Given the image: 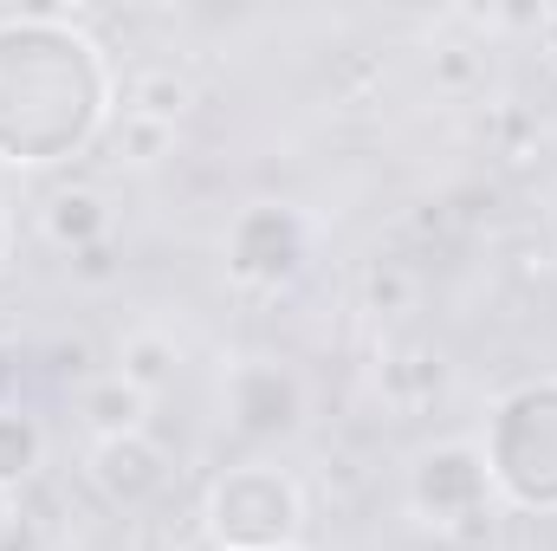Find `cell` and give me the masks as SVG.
<instances>
[{"label": "cell", "mask_w": 557, "mask_h": 551, "mask_svg": "<svg viewBox=\"0 0 557 551\" xmlns=\"http://www.w3.org/2000/svg\"><path fill=\"white\" fill-rule=\"evenodd\" d=\"M545 26H552V33H557V13H552V20H545Z\"/></svg>", "instance_id": "17"}, {"label": "cell", "mask_w": 557, "mask_h": 551, "mask_svg": "<svg viewBox=\"0 0 557 551\" xmlns=\"http://www.w3.org/2000/svg\"><path fill=\"white\" fill-rule=\"evenodd\" d=\"M13 532H20V506H13V487H0V551L13 546Z\"/></svg>", "instance_id": "15"}, {"label": "cell", "mask_w": 557, "mask_h": 551, "mask_svg": "<svg viewBox=\"0 0 557 551\" xmlns=\"http://www.w3.org/2000/svg\"><path fill=\"white\" fill-rule=\"evenodd\" d=\"M201 526L214 551H278L305 532V487L278 461H234L208 480Z\"/></svg>", "instance_id": "3"}, {"label": "cell", "mask_w": 557, "mask_h": 551, "mask_svg": "<svg viewBox=\"0 0 557 551\" xmlns=\"http://www.w3.org/2000/svg\"><path fill=\"white\" fill-rule=\"evenodd\" d=\"M78 415L91 421V434H98V441H104V434H143L149 396L111 370V377H91V383L78 390Z\"/></svg>", "instance_id": "9"}, {"label": "cell", "mask_w": 557, "mask_h": 551, "mask_svg": "<svg viewBox=\"0 0 557 551\" xmlns=\"http://www.w3.org/2000/svg\"><path fill=\"white\" fill-rule=\"evenodd\" d=\"M493 506H499V493H493V474H486V454H480L473 434L428 441L409 461V513L428 532H441V539H480L486 519H493Z\"/></svg>", "instance_id": "4"}, {"label": "cell", "mask_w": 557, "mask_h": 551, "mask_svg": "<svg viewBox=\"0 0 557 551\" xmlns=\"http://www.w3.org/2000/svg\"><path fill=\"white\" fill-rule=\"evenodd\" d=\"M104 46L59 7L0 13V169H52L111 131Z\"/></svg>", "instance_id": "1"}, {"label": "cell", "mask_w": 557, "mask_h": 551, "mask_svg": "<svg viewBox=\"0 0 557 551\" xmlns=\"http://www.w3.org/2000/svg\"><path fill=\"white\" fill-rule=\"evenodd\" d=\"M370 305H376V311H383V305H409V273L376 267V273H370Z\"/></svg>", "instance_id": "14"}, {"label": "cell", "mask_w": 557, "mask_h": 551, "mask_svg": "<svg viewBox=\"0 0 557 551\" xmlns=\"http://www.w3.org/2000/svg\"><path fill=\"white\" fill-rule=\"evenodd\" d=\"M175 364H182V351H175V338H162V331H131V338L117 344V377L137 383L143 396H156L162 383H175Z\"/></svg>", "instance_id": "12"}, {"label": "cell", "mask_w": 557, "mask_h": 551, "mask_svg": "<svg viewBox=\"0 0 557 551\" xmlns=\"http://www.w3.org/2000/svg\"><path fill=\"white\" fill-rule=\"evenodd\" d=\"M39 228H46L52 247L91 254V247H104V234H111V208H104L98 188H59V195L39 208Z\"/></svg>", "instance_id": "8"}, {"label": "cell", "mask_w": 557, "mask_h": 551, "mask_svg": "<svg viewBox=\"0 0 557 551\" xmlns=\"http://www.w3.org/2000/svg\"><path fill=\"white\" fill-rule=\"evenodd\" d=\"M221 403L240 441H292L311 415L305 377L278 357H234L221 377Z\"/></svg>", "instance_id": "6"}, {"label": "cell", "mask_w": 557, "mask_h": 551, "mask_svg": "<svg viewBox=\"0 0 557 551\" xmlns=\"http://www.w3.org/2000/svg\"><path fill=\"white\" fill-rule=\"evenodd\" d=\"M91 487L111 500V506H149L162 487H169V454H162V441H149V428L143 434H104V441H91Z\"/></svg>", "instance_id": "7"}, {"label": "cell", "mask_w": 557, "mask_h": 551, "mask_svg": "<svg viewBox=\"0 0 557 551\" xmlns=\"http://www.w3.org/2000/svg\"><path fill=\"white\" fill-rule=\"evenodd\" d=\"M46 467V421L20 403H0V487H26Z\"/></svg>", "instance_id": "11"}, {"label": "cell", "mask_w": 557, "mask_h": 551, "mask_svg": "<svg viewBox=\"0 0 557 551\" xmlns=\"http://www.w3.org/2000/svg\"><path fill=\"white\" fill-rule=\"evenodd\" d=\"M480 454H486L499 506L557 519V370L493 396Z\"/></svg>", "instance_id": "2"}, {"label": "cell", "mask_w": 557, "mask_h": 551, "mask_svg": "<svg viewBox=\"0 0 557 551\" xmlns=\"http://www.w3.org/2000/svg\"><path fill=\"white\" fill-rule=\"evenodd\" d=\"M169 143H175V124H156V118H137V111H124L117 118V156L124 162H162L169 156Z\"/></svg>", "instance_id": "13"}, {"label": "cell", "mask_w": 557, "mask_h": 551, "mask_svg": "<svg viewBox=\"0 0 557 551\" xmlns=\"http://www.w3.org/2000/svg\"><path fill=\"white\" fill-rule=\"evenodd\" d=\"M227 279L247 292H285L311 267V221L292 201H247L221 234Z\"/></svg>", "instance_id": "5"}, {"label": "cell", "mask_w": 557, "mask_h": 551, "mask_svg": "<svg viewBox=\"0 0 557 551\" xmlns=\"http://www.w3.org/2000/svg\"><path fill=\"white\" fill-rule=\"evenodd\" d=\"M7 254H13V221H7V208H0V267H7Z\"/></svg>", "instance_id": "16"}, {"label": "cell", "mask_w": 557, "mask_h": 551, "mask_svg": "<svg viewBox=\"0 0 557 551\" xmlns=\"http://www.w3.org/2000/svg\"><path fill=\"white\" fill-rule=\"evenodd\" d=\"M188 105H195V78H188V72H175V65H143V72L124 78V111H137V118L182 124V118H188Z\"/></svg>", "instance_id": "10"}, {"label": "cell", "mask_w": 557, "mask_h": 551, "mask_svg": "<svg viewBox=\"0 0 557 551\" xmlns=\"http://www.w3.org/2000/svg\"><path fill=\"white\" fill-rule=\"evenodd\" d=\"M278 551H305V546H278Z\"/></svg>", "instance_id": "18"}]
</instances>
